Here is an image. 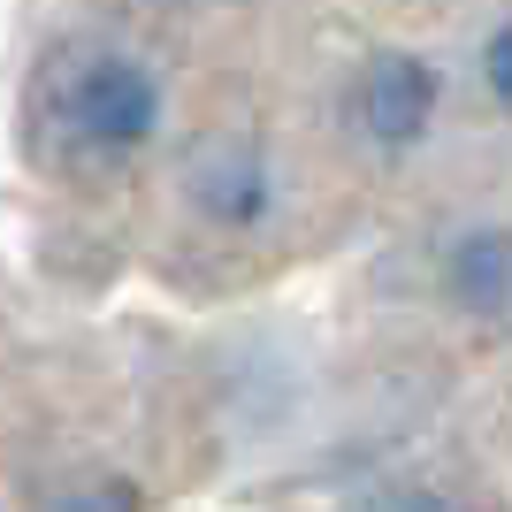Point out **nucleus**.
<instances>
[{"label": "nucleus", "mask_w": 512, "mask_h": 512, "mask_svg": "<svg viewBox=\"0 0 512 512\" xmlns=\"http://www.w3.org/2000/svg\"><path fill=\"white\" fill-rule=\"evenodd\" d=\"M46 115L69 146L130 153L161 130V77L123 46H92V54H69V69L46 92Z\"/></svg>", "instance_id": "obj_1"}, {"label": "nucleus", "mask_w": 512, "mask_h": 512, "mask_svg": "<svg viewBox=\"0 0 512 512\" xmlns=\"http://www.w3.org/2000/svg\"><path fill=\"white\" fill-rule=\"evenodd\" d=\"M344 115L360 123V138L375 146H413L436 115V69L406 46H383V54H367L352 69V85H344Z\"/></svg>", "instance_id": "obj_2"}, {"label": "nucleus", "mask_w": 512, "mask_h": 512, "mask_svg": "<svg viewBox=\"0 0 512 512\" xmlns=\"http://www.w3.org/2000/svg\"><path fill=\"white\" fill-rule=\"evenodd\" d=\"M192 199L214 214V222H260V207H268V169H260V153L245 146V138H214V146H199L192 161Z\"/></svg>", "instance_id": "obj_3"}, {"label": "nucleus", "mask_w": 512, "mask_h": 512, "mask_svg": "<svg viewBox=\"0 0 512 512\" xmlns=\"http://www.w3.org/2000/svg\"><path fill=\"white\" fill-rule=\"evenodd\" d=\"M444 283L467 314H512V230H467L444 260Z\"/></svg>", "instance_id": "obj_4"}, {"label": "nucleus", "mask_w": 512, "mask_h": 512, "mask_svg": "<svg viewBox=\"0 0 512 512\" xmlns=\"http://www.w3.org/2000/svg\"><path fill=\"white\" fill-rule=\"evenodd\" d=\"M46 512H138V482H123V474H92V482H69Z\"/></svg>", "instance_id": "obj_5"}, {"label": "nucleus", "mask_w": 512, "mask_h": 512, "mask_svg": "<svg viewBox=\"0 0 512 512\" xmlns=\"http://www.w3.org/2000/svg\"><path fill=\"white\" fill-rule=\"evenodd\" d=\"M352 512H467V505H459V497H444V490H428V482H390V490L360 497Z\"/></svg>", "instance_id": "obj_6"}, {"label": "nucleus", "mask_w": 512, "mask_h": 512, "mask_svg": "<svg viewBox=\"0 0 512 512\" xmlns=\"http://www.w3.org/2000/svg\"><path fill=\"white\" fill-rule=\"evenodd\" d=\"M482 77H490L497 107H512V23H497L490 46H482Z\"/></svg>", "instance_id": "obj_7"}]
</instances>
